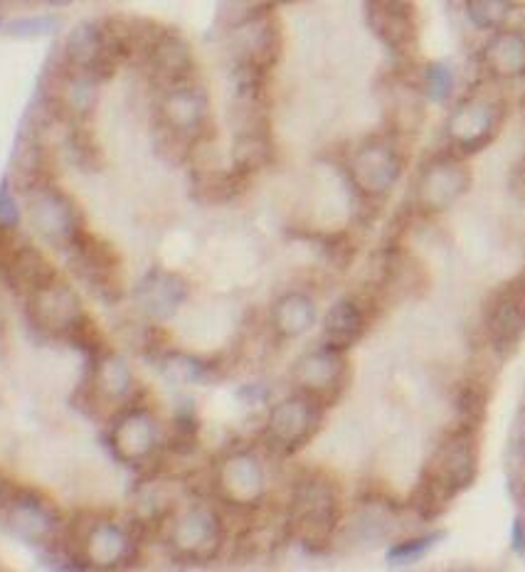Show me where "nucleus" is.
<instances>
[{
  "mask_svg": "<svg viewBox=\"0 0 525 572\" xmlns=\"http://www.w3.org/2000/svg\"><path fill=\"white\" fill-rule=\"evenodd\" d=\"M158 114H161V126L166 134L193 143L203 134L205 124H208V94L188 82L175 84V87H168L166 94H163L161 104H158Z\"/></svg>",
  "mask_w": 525,
  "mask_h": 572,
  "instance_id": "13",
  "label": "nucleus"
},
{
  "mask_svg": "<svg viewBox=\"0 0 525 572\" xmlns=\"http://www.w3.org/2000/svg\"><path fill=\"white\" fill-rule=\"evenodd\" d=\"M28 314L35 328L65 341H70L74 331L89 319L82 306V296L60 277L28 296Z\"/></svg>",
  "mask_w": 525,
  "mask_h": 572,
  "instance_id": "5",
  "label": "nucleus"
},
{
  "mask_svg": "<svg viewBox=\"0 0 525 572\" xmlns=\"http://www.w3.org/2000/svg\"><path fill=\"white\" fill-rule=\"evenodd\" d=\"M136 553V540L116 521H97L77 538L70 555L79 565L99 570H114L129 563Z\"/></svg>",
  "mask_w": 525,
  "mask_h": 572,
  "instance_id": "10",
  "label": "nucleus"
},
{
  "mask_svg": "<svg viewBox=\"0 0 525 572\" xmlns=\"http://www.w3.org/2000/svg\"><path fill=\"white\" fill-rule=\"evenodd\" d=\"M469 168L454 156H439L427 163L417 180V203L427 213H442L469 190Z\"/></svg>",
  "mask_w": 525,
  "mask_h": 572,
  "instance_id": "15",
  "label": "nucleus"
},
{
  "mask_svg": "<svg viewBox=\"0 0 525 572\" xmlns=\"http://www.w3.org/2000/svg\"><path fill=\"white\" fill-rule=\"evenodd\" d=\"M190 284L178 272L168 269H151L136 286V304L148 319L166 321L178 314L180 306L188 301Z\"/></svg>",
  "mask_w": 525,
  "mask_h": 572,
  "instance_id": "18",
  "label": "nucleus"
},
{
  "mask_svg": "<svg viewBox=\"0 0 525 572\" xmlns=\"http://www.w3.org/2000/svg\"><path fill=\"white\" fill-rule=\"evenodd\" d=\"M0 272L5 274V279H8V284L15 291H20L25 296H30L40 286L57 279V272L50 264V259L37 250L35 245H30V242H20Z\"/></svg>",
  "mask_w": 525,
  "mask_h": 572,
  "instance_id": "22",
  "label": "nucleus"
},
{
  "mask_svg": "<svg viewBox=\"0 0 525 572\" xmlns=\"http://www.w3.org/2000/svg\"><path fill=\"white\" fill-rule=\"evenodd\" d=\"M489 338L498 353L513 351L525 336V274L503 286L486 316Z\"/></svg>",
  "mask_w": 525,
  "mask_h": 572,
  "instance_id": "17",
  "label": "nucleus"
},
{
  "mask_svg": "<svg viewBox=\"0 0 525 572\" xmlns=\"http://www.w3.org/2000/svg\"><path fill=\"white\" fill-rule=\"evenodd\" d=\"M348 173L365 198H385L402 176V156L390 141H368L353 153Z\"/></svg>",
  "mask_w": 525,
  "mask_h": 572,
  "instance_id": "9",
  "label": "nucleus"
},
{
  "mask_svg": "<svg viewBox=\"0 0 525 572\" xmlns=\"http://www.w3.org/2000/svg\"><path fill=\"white\" fill-rule=\"evenodd\" d=\"M516 10V0H464V13L476 30L498 33Z\"/></svg>",
  "mask_w": 525,
  "mask_h": 572,
  "instance_id": "30",
  "label": "nucleus"
},
{
  "mask_svg": "<svg viewBox=\"0 0 525 572\" xmlns=\"http://www.w3.org/2000/svg\"><path fill=\"white\" fill-rule=\"evenodd\" d=\"M479 439L476 427L461 425L449 434L424 464L412 506L424 521L439 518L456 496L474 484L479 474Z\"/></svg>",
  "mask_w": 525,
  "mask_h": 572,
  "instance_id": "1",
  "label": "nucleus"
},
{
  "mask_svg": "<svg viewBox=\"0 0 525 572\" xmlns=\"http://www.w3.org/2000/svg\"><path fill=\"white\" fill-rule=\"evenodd\" d=\"M237 52H240V65L257 67L267 72L279 60L281 37L274 20L264 10H257L252 18L237 30Z\"/></svg>",
  "mask_w": 525,
  "mask_h": 572,
  "instance_id": "20",
  "label": "nucleus"
},
{
  "mask_svg": "<svg viewBox=\"0 0 525 572\" xmlns=\"http://www.w3.org/2000/svg\"><path fill=\"white\" fill-rule=\"evenodd\" d=\"M0 523L15 538L35 548L55 543L65 526L60 508L42 491L13 481H0Z\"/></svg>",
  "mask_w": 525,
  "mask_h": 572,
  "instance_id": "3",
  "label": "nucleus"
},
{
  "mask_svg": "<svg viewBox=\"0 0 525 572\" xmlns=\"http://www.w3.org/2000/svg\"><path fill=\"white\" fill-rule=\"evenodd\" d=\"M28 217L42 240L65 250H70L72 242L84 230L82 217L70 195L47 183L28 190Z\"/></svg>",
  "mask_w": 525,
  "mask_h": 572,
  "instance_id": "6",
  "label": "nucleus"
},
{
  "mask_svg": "<svg viewBox=\"0 0 525 572\" xmlns=\"http://www.w3.org/2000/svg\"><path fill=\"white\" fill-rule=\"evenodd\" d=\"M146 60L151 72L171 87L188 82L190 72H193V50L183 37L175 33L158 35V40L148 50Z\"/></svg>",
  "mask_w": 525,
  "mask_h": 572,
  "instance_id": "24",
  "label": "nucleus"
},
{
  "mask_svg": "<svg viewBox=\"0 0 525 572\" xmlns=\"http://www.w3.org/2000/svg\"><path fill=\"white\" fill-rule=\"evenodd\" d=\"M215 486L222 501L249 508L264 499L267 476H264L262 462L252 452H235L217 466Z\"/></svg>",
  "mask_w": 525,
  "mask_h": 572,
  "instance_id": "14",
  "label": "nucleus"
},
{
  "mask_svg": "<svg viewBox=\"0 0 525 572\" xmlns=\"http://www.w3.org/2000/svg\"><path fill=\"white\" fill-rule=\"evenodd\" d=\"M503 111L486 97L464 99L447 121V139L464 153H476L496 139Z\"/></svg>",
  "mask_w": 525,
  "mask_h": 572,
  "instance_id": "12",
  "label": "nucleus"
},
{
  "mask_svg": "<svg viewBox=\"0 0 525 572\" xmlns=\"http://www.w3.org/2000/svg\"><path fill=\"white\" fill-rule=\"evenodd\" d=\"M237 397H242V400H247L249 405H257L259 400H264V397H267V390L257 388V385H247V388H242L240 393H237Z\"/></svg>",
  "mask_w": 525,
  "mask_h": 572,
  "instance_id": "37",
  "label": "nucleus"
},
{
  "mask_svg": "<svg viewBox=\"0 0 525 572\" xmlns=\"http://www.w3.org/2000/svg\"><path fill=\"white\" fill-rule=\"evenodd\" d=\"M70 269L84 289L104 304H116L124 294L119 252L92 232L82 230L70 245Z\"/></svg>",
  "mask_w": 525,
  "mask_h": 572,
  "instance_id": "4",
  "label": "nucleus"
},
{
  "mask_svg": "<svg viewBox=\"0 0 525 572\" xmlns=\"http://www.w3.org/2000/svg\"><path fill=\"white\" fill-rule=\"evenodd\" d=\"M341 523V491L331 476L314 471L296 484L289 528L309 548L326 545Z\"/></svg>",
  "mask_w": 525,
  "mask_h": 572,
  "instance_id": "2",
  "label": "nucleus"
},
{
  "mask_svg": "<svg viewBox=\"0 0 525 572\" xmlns=\"http://www.w3.org/2000/svg\"><path fill=\"white\" fill-rule=\"evenodd\" d=\"M50 5H72L74 0H47Z\"/></svg>",
  "mask_w": 525,
  "mask_h": 572,
  "instance_id": "39",
  "label": "nucleus"
},
{
  "mask_svg": "<svg viewBox=\"0 0 525 572\" xmlns=\"http://www.w3.org/2000/svg\"><path fill=\"white\" fill-rule=\"evenodd\" d=\"M368 20L375 35L395 52H405L417 40V23L412 5H387L368 0Z\"/></svg>",
  "mask_w": 525,
  "mask_h": 572,
  "instance_id": "23",
  "label": "nucleus"
},
{
  "mask_svg": "<svg viewBox=\"0 0 525 572\" xmlns=\"http://www.w3.org/2000/svg\"><path fill=\"white\" fill-rule=\"evenodd\" d=\"M60 107L67 114L84 119L94 107H97L99 99V79L89 72H77L72 70L65 77V82L60 84Z\"/></svg>",
  "mask_w": 525,
  "mask_h": 572,
  "instance_id": "28",
  "label": "nucleus"
},
{
  "mask_svg": "<svg viewBox=\"0 0 525 572\" xmlns=\"http://www.w3.org/2000/svg\"><path fill=\"white\" fill-rule=\"evenodd\" d=\"M444 533H429V536L420 538H410L402 540V543H395L390 550H387V563L390 565H412L417 560H422L429 550L437 545V540H442Z\"/></svg>",
  "mask_w": 525,
  "mask_h": 572,
  "instance_id": "32",
  "label": "nucleus"
},
{
  "mask_svg": "<svg viewBox=\"0 0 525 572\" xmlns=\"http://www.w3.org/2000/svg\"><path fill=\"white\" fill-rule=\"evenodd\" d=\"M346 373L348 365L346 358H343V351H336V348L326 346L323 343L316 351L306 353L304 358L296 363L294 378L299 383L301 393L311 395L314 400L321 402V405H328V402L336 400L341 395V390L346 388Z\"/></svg>",
  "mask_w": 525,
  "mask_h": 572,
  "instance_id": "16",
  "label": "nucleus"
},
{
  "mask_svg": "<svg viewBox=\"0 0 525 572\" xmlns=\"http://www.w3.org/2000/svg\"><path fill=\"white\" fill-rule=\"evenodd\" d=\"M20 217H23V213H20L13 188H10V180L5 178L3 183H0V225L15 230V227L20 225Z\"/></svg>",
  "mask_w": 525,
  "mask_h": 572,
  "instance_id": "35",
  "label": "nucleus"
},
{
  "mask_svg": "<svg viewBox=\"0 0 525 572\" xmlns=\"http://www.w3.org/2000/svg\"><path fill=\"white\" fill-rule=\"evenodd\" d=\"M65 60L70 70L89 72L97 79L111 74L106 60V30L97 23H79L65 42Z\"/></svg>",
  "mask_w": 525,
  "mask_h": 572,
  "instance_id": "21",
  "label": "nucleus"
},
{
  "mask_svg": "<svg viewBox=\"0 0 525 572\" xmlns=\"http://www.w3.org/2000/svg\"><path fill=\"white\" fill-rule=\"evenodd\" d=\"M323 420V405L311 395L299 393L281 400L267 417V442L291 454L314 439Z\"/></svg>",
  "mask_w": 525,
  "mask_h": 572,
  "instance_id": "8",
  "label": "nucleus"
},
{
  "mask_svg": "<svg viewBox=\"0 0 525 572\" xmlns=\"http://www.w3.org/2000/svg\"><path fill=\"white\" fill-rule=\"evenodd\" d=\"M89 393L94 402L121 407L136 393V378L131 365L119 353L106 351L94 358L92 375H89Z\"/></svg>",
  "mask_w": 525,
  "mask_h": 572,
  "instance_id": "19",
  "label": "nucleus"
},
{
  "mask_svg": "<svg viewBox=\"0 0 525 572\" xmlns=\"http://www.w3.org/2000/svg\"><path fill=\"white\" fill-rule=\"evenodd\" d=\"M274 328L279 336L284 338H299L316 323V304L311 296L301 294V291H291L284 294L274 306L272 314Z\"/></svg>",
  "mask_w": 525,
  "mask_h": 572,
  "instance_id": "27",
  "label": "nucleus"
},
{
  "mask_svg": "<svg viewBox=\"0 0 525 572\" xmlns=\"http://www.w3.org/2000/svg\"><path fill=\"white\" fill-rule=\"evenodd\" d=\"M456 410L461 415V425L466 427H479V422L486 415V400L484 393L476 388H464L456 397Z\"/></svg>",
  "mask_w": 525,
  "mask_h": 572,
  "instance_id": "34",
  "label": "nucleus"
},
{
  "mask_svg": "<svg viewBox=\"0 0 525 572\" xmlns=\"http://www.w3.org/2000/svg\"><path fill=\"white\" fill-rule=\"evenodd\" d=\"M158 370L163 373V378L175 385H205L212 378V365L205 363L203 358L180 351L161 353Z\"/></svg>",
  "mask_w": 525,
  "mask_h": 572,
  "instance_id": "29",
  "label": "nucleus"
},
{
  "mask_svg": "<svg viewBox=\"0 0 525 572\" xmlns=\"http://www.w3.org/2000/svg\"><path fill=\"white\" fill-rule=\"evenodd\" d=\"M484 67L496 79H518L525 74V35L498 30L484 47Z\"/></svg>",
  "mask_w": 525,
  "mask_h": 572,
  "instance_id": "26",
  "label": "nucleus"
},
{
  "mask_svg": "<svg viewBox=\"0 0 525 572\" xmlns=\"http://www.w3.org/2000/svg\"><path fill=\"white\" fill-rule=\"evenodd\" d=\"M222 540H225V533H222L220 513L205 503L180 511L168 531V545L173 553L183 560H193V563L215 560Z\"/></svg>",
  "mask_w": 525,
  "mask_h": 572,
  "instance_id": "7",
  "label": "nucleus"
},
{
  "mask_svg": "<svg viewBox=\"0 0 525 572\" xmlns=\"http://www.w3.org/2000/svg\"><path fill=\"white\" fill-rule=\"evenodd\" d=\"M109 439L121 464L141 466L161 447V425L148 407H126L116 417Z\"/></svg>",
  "mask_w": 525,
  "mask_h": 572,
  "instance_id": "11",
  "label": "nucleus"
},
{
  "mask_svg": "<svg viewBox=\"0 0 525 572\" xmlns=\"http://www.w3.org/2000/svg\"><path fill=\"white\" fill-rule=\"evenodd\" d=\"M378 3H387V5H412V0H378Z\"/></svg>",
  "mask_w": 525,
  "mask_h": 572,
  "instance_id": "38",
  "label": "nucleus"
},
{
  "mask_svg": "<svg viewBox=\"0 0 525 572\" xmlns=\"http://www.w3.org/2000/svg\"><path fill=\"white\" fill-rule=\"evenodd\" d=\"M365 328L368 321H365L363 306L353 299H341L328 309L323 319V343L346 353L363 338Z\"/></svg>",
  "mask_w": 525,
  "mask_h": 572,
  "instance_id": "25",
  "label": "nucleus"
},
{
  "mask_svg": "<svg viewBox=\"0 0 525 572\" xmlns=\"http://www.w3.org/2000/svg\"><path fill=\"white\" fill-rule=\"evenodd\" d=\"M511 543H513V550H516L518 555H523L525 558V521L521 516L513 521V531H511Z\"/></svg>",
  "mask_w": 525,
  "mask_h": 572,
  "instance_id": "36",
  "label": "nucleus"
},
{
  "mask_svg": "<svg viewBox=\"0 0 525 572\" xmlns=\"http://www.w3.org/2000/svg\"><path fill=\"white\" fill-rule=\"evenodd\" d=\"M60 28V18L55 15H33V18H18L5 28V33L13 37H42L52 35Z\"/></svg>",
  "mask_w": 525,
  "mask_h": 572,
  "instance_id": "33",
  "label": "nucleus"
},
{
  "mask_svg": "<svg viewBox=\"0 0 525 572\" xmlns=\"http://www.w3.org/2000/svg\"><path fill=\"white\" fill-rule=\"evenodd\" d=\"M454 70L447 62H432V65L424 67L422 74V87L424 97L434 104H444L454 92Z\"/></svg>",
  "mask_w": 525,
  "mask_h": 572,
  "instance_id": "31",
  "label": "nucleus"
}]
</instances>
